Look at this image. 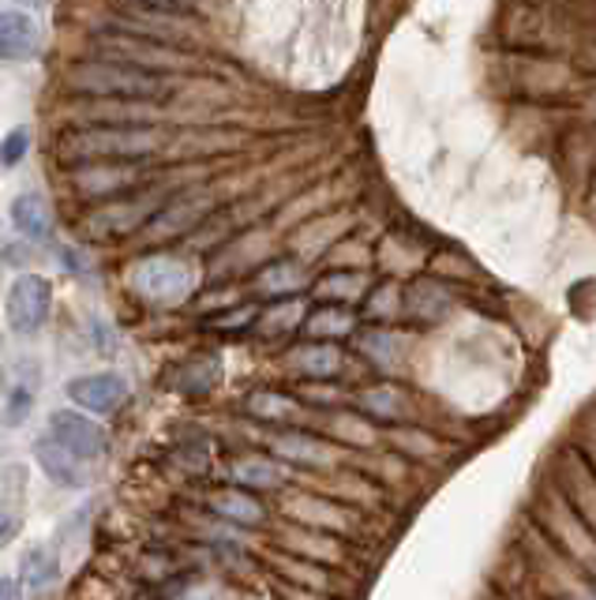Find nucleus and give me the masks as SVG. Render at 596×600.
Listing matches in <instances>:
<instances>
[{
	"mask_svg": "<svg viewBox=\"0 0 596 600\" xmlns=\"http://www.w3.org/2000/svg\"><path fill=\"white\" fill-rule=\"evenodd\" d=\"M72 87L79 94H94V98L136 102V98H158L162 94V80L128 61H98V64H79L72 72Z\"/></svg>",
	"mask_w": 596,
	"mask_h": 600,
	"instance_id": "f257e3e1",
	"label": "nucleus"
},
{
	"mask_svg": "<svg viewBox=\"0 0 596 600\" xmlns=\"http://www.w3.org/2000/svg\"><path fill=\"white\" fill-rule=\"evenodd\" d=\"M158 147L155 131L143 128H91L79 136L64 139V155L68 158H102V161H117V158H143Z\"/></svg>",
	"mask_w": 596,
	"mask_h": 600,
	"instance_id": "f03ea898",
	"label": "nucleus"
},
{
	"mask_svg": "<svg viewBox=\"0 0 596 600\" xmlns=\"http://www.w3.org/2000/svg\"><path fill=\"white\" fill-rule=\"evenodd\" d=\"M131 285L155 304H177L192 293V266L173 255H150L131 266Z\"/></svg>",
	"mask_w": 596,
	"mask_h": 600,
	"instance_id": "7ed1b4c3",
	"label": "nucleus"
},
{
	"mask_svg": "<svg viewBox=\"0 0 596 600\" xmlns=\"http://www.w3.org/2000/svg\"><path fill=\"white\" fill-rule=\"evenodd\" d=\"M50 304H53L50 282L38 278V274H19L4 301L8 327H12L15 335H34V330L50 319Z\"/></svg>",
	"mask_w": 596,
	"mask_h": 600,
	"instance_id": "20e7f679",
	"label": "nucleus"
},
{
	"mask_svg": "<svg viewBox=\"0 0 596 600\" xmlns=\"http://www.w3.org/2000/svg\"><path fill=\"white\" fill-rule=\"evenodd\" d=\"M50 432L53 440H61L75 459L83 462H94L106 454V435H102V428L87 421L83 413H72V409H56L50 417Z\"/></svg>",
	"mask_w": 596,
	"mask_h": 600,
	"instance_id": "39448f33",
	"label": "nucleus"
},
{
	"mask_svg": "<svg viewBox=\"0 0 596 600\" xmlns=\"http://www.w3.org/2000/svg\"><path fill=\"white\" fill-rule=\"evenodd\" d=\"M128 394V383L120 376H79L68 383V398L75 406H83L87 413H113Z\"/></svg>",
	"mask_w": 596,
	"mask_h": 600,
	"instance_id": "423d86ee",
	"label": "nucleus"
},
{
	"mask_svg": "<svg viewBox=\"0 0 596 600\" xmlns=\"http://www.w3.org/2000/svg\"><path fill=\"white\" fill-rule=\"evenodd\" d=\"M286 365L292 371H300V376L308 379H334L338 371L345 365V354L334 346V341H311V346H297L292 354L286 357Z\"/></svg>",
	"mask_w": 596,
	"mask_h": 600,
	"instance_id": "0eeeda50",
	"label": "nucleus"
},
{
	"mask_svg": "<svg viewBox=\"0 0 596 600\" xmlns=\"http://www.w3.org/2000/svg\"><path fill=\"white\" fill-rule=\"evenodd\" d=\"M38 53V27L23 12H0V64L26 61Z\"/></svg>",
	"mask_w": 596,
	"mask_h": 600,
	"instance_id": "6e6552de",
	"label": "nucleus"
},
{
	"mask_svg": "<svg viewBox=\"0 0 596 600\" xmlns=\"http://www.w3.org/2000/svg\"><path fill=\"white\" fill-rule=\"evenodd\" d=\"M270 451L281 454L286 462H300V465H334L338 462V451L316 435H305V432H281L270 440Z\"/></svg>",
	"mask_w": 596,
	"mask_h": 600,
	"instance_id": "1a4fd4ad",
	"label": "nucleus"
},
{
	"mask_svg": "<svg viewBox=\"0 0 596 600\" xmlns=\"http://www.w3.org/2000/svg\"><path fill=\"white\" fill-rule=\"evenodd\" d=\"M158 199L147 196V199H136V203H117L109 211H98L91 218V233L94 236H120V233H131L143 218L155 211Z\"/></svg>",
	"mask_w": 596,
	"mask_h": 600,
	"instance_id": "9d476101",
	"label": "nucleus"
},
{
	"mask_svg": "<svg viewBox=\"0 0 596 600\" xmlns=\"http://www.w3.org/2000/svg\"><path fill=\"white\" fill-rule=\"evenodd\" d=\"M34 454H38V465L45 470V477L64 484V488H79V481H83L79 462L83 459H75V454L61 440H53V435H50V440H38Z\"/></svg>",
	"mask_w": 596,
	"mask_h": 600,
	"instance_id": "9b49d317",
	"label": "nucleus"
},
{
	"mask_svg": "<svg viewBox=\"0 0 596 600\" xmlns=\"http://www.w3.org/2000/svg\"><path fill=\"white\" fill-rule=\"evenodd\" d=\"M12 225H15L19 236H26V241H42V236L50 233V225H53L50 199H45L42 192L15 196V203H12Z\"/></svg>",
	"mask_w": 596,
	"mask_h": 600,
	"instance_id": "f8f14e48",
	"label": "nucleus"
},
{
	"mask_svg": "<svg viewBox=\"0 0 596 600\" xmlns=\"http://www.w3.org/2000/svg\"><path fill=\"white\" fill-rule=\"evenodd\" d=\"M109 50L120 61L136 64V69H181L184 56L173 50H162L155 42H136V38H109Z\"/></svg>",
	"mask_w": 596,
	"mask_h": 600,
	"instance_id": "ddd939ff",
	"label": "nucleus"
},
{
	"mask_svg": "<svg viewBox=\"0 0 596 600\" xmlns=\"http://www.w3.org/2000/svg\"><path fill=\"white\" fill-rule=\"evenodd\" d=\"M136 177H139V169H131V166H91V169H79V173H75V185H79L83 196H109V192L128 188Z\"/></svg>",
	"mask_w": 596,
	"mask_h": 600,
	"instance_id": "4468645a",
	"label": "nucleus"
},
{
	"mask_svg": "<svg viewBox=\"0 0 596 600\" xmlns=\"http://www.w3.org/2000/svg\"><path fill=\"white\" fill-rule=\"evenodd\" d=\"M289 514H292L297 522H305V526H316V529H338V533L349 529L345 514L338 510L334 503L316 499V495H300V499H292V503H289Z\"/></svg>",
	"mask_w": 596,
	"mask_h": 600,
	"instance_id": "2eb2a0df",
	"label": "nucleus"
},
{
	"mask_svg": "<svg viewBox=\"0 0 596 600\" xmlns=\"http://www.w3.org/2000/svg\"><path fill=\"white\" fill-rule=\"evenodd\" d=\"M211 510L222 514V518H230V522H241V526H259V522H263V503L255 499V495L236 492V488L214 492L211 495Z\"/></svg>",
	"mask_w": 596,
	"mask_h": 600,
	"instance_id": "dca6fc26",
	"label": "nucleus"
},
{
	"mask_svg": "<svg viewBox=\"0 0 596 600\" xmlns=\"http://www.w3.org/2000/svg\"><path fill=\"white\" fill-rule=\"evenodd\" d=\"M233 481L244 488H281L289 481V470L270 459H241L233 465Z\"/></svg>",
	"mask_w": 596,
	"mask_h": 600,
	"instance_id": "f3484780",
	"label": "nucleus"
},
{
	"mask_svg": "<svg viewBox=\"0 0 596 600\" xmlns=\"http://www.w3.org/2000/svg\"><path fill=\"white\" fill-rule=\"evenodd\" d=\"M56 575H61V556H56L53 545H31L23 551V578L31 589H45L50 582H56Z\"/></svg>",
	"mask_w": 596,
	"mask_h": 600,
	"instance_id": "a211bd4d",
	"label": "nucleus"
},
{
	"mask_svg": "<svg viewBox=\"0 0 596 600\" xmlns=\"http://www.w3.org/2000/svg\"><path fill=\"white\" fill-rule=\"evenodd\" d=\"M305 282H308L305 266L292 263V260H281V263H270L267 271H263L259 278H255V290L267 293V297H281V293L305 290Z\"/></svg>",
	"mask_w": 596,
	"mask_h": 600,
	"instance_id": "6ab92c4d",
	"label": "nucleus"
},
{
	"mask_svg": "<svg viewBox=\"0 0 596 600\" xmlns=\"http://www.w3.org/2000/svg\"><path fill=\"white\" fill-rule=\"evenodd\" d=\"M353 327H356L353 312L334 308V304H327V308L311 312V316L305 319V330H308L311 338H319V341H338V338H345Z\"/></svg>",
	"mask_w": 596,
	"mask_h": 600,
	"instance_id": "aec40b11",
	"label": "nucleus"
},
{
	"mask_svg": "<svg viewBox=\"0 0 596 600\" xmlns=\"http://www.w3.org/2000/svg\"><path fill=\"white\" fill-rule=\"evenodd\" d=\"M361 354L372 360L375 368L391 371L397 365V354H402V338H397L394 330H364Z\"/></svg>",
	"mask_w": 596,
	"mask_h": 600,
	"instance_id": "412c9836",
	"label": "nucleus"
},
{
	"mask_svg": "<svg viewBox=\"0 0 596 600\" xmlns=\"http://www.w3.org/2000/svg\"><path fill=\"white\" fill-rule=\"evenodd\" d=\"M361 409L368 417H380V421H394L405 413V398L397 387H372L361 394Z\"/></svg>",
	"mask_w": 596,
	"mask_h": 600,
	"instance_id": "4be33fe9",
	"label": "nucleus"
},
{
	"mask_svg": "<svg viewBox=\"0 0 596 600\" xmlns=\"http://www.w3.org/2000/svg\"><path fill=\"white\" fill-rule=\"evenodd\" d=\"M203 211H206V203L203 199H188V203H177V207H169V211L158 218V225H155V233H162V236H169V233H181V230H192V225L203 218Z\"/></svg>",
	"mask_w": 596,
	"mask_h": 600,
	"instance_id": "5701e85b",
	"label": "nucleus"
},
{
	"mask_svg": "<svg viewBox=\"0 0 596 600\" xmlns=\"http://www.w3.org/2000/svg\"><path fill=\"white\" fill-rule=\"evenodd\" d=\"M364 290H368V278L356 271L327 274V278L319 282V297H334V301H356V297H364Z\"/></svg>",
	"mask_w": 596,
	"mask_h": 600,
	"instance_id": "b1692460",
	"label": "nucleus"
},
{
	"mask_svg": "<svg viewBox=\"0 0 596 600\" xmlns=\"http://www.w3.org/2000/svg\"><path fill=\"white\" fill-rule=\"evenodd\" d=\"M248 413L263 417V421H289V417H297V402L286 398V394H270V390H259V394H252Z\"/></svg>",
	"mask_w": 596,
	"mask_h": 600,
	"instance_id": "393cba45",
	"label": "nucleus"
},
{
	"mask_svg": "<svg viewBox=\"0 0 596 600\" xmlns=\"http://www.w3.org/2000/svg\"><path fill=\"white\" fill-rule=\"evenodd\" d=\"M263 330L267 335H286V330H292L297 323H305V301H281L274 304V308L263 312Z\"/></svg>",
	"mask_w": 596,
	"mask_h": 600,
	"instance_id": "a878e982",
	"label": "nucleus"
},
{
	"mask_svg": "<svg viewBox=\"0 0 596 600\" xmlns=\"http://www.w3.org/2000/svg\"><path fill=\"white\" fill-rule=\"evenodd\" d=\"M409 312L416 319H435V316H443V308H447V293L439 290V285L435 282H421L416 285V290L409 293Z\"/></svg>",
	"mask_w": 596,
	"mask_h": 600,
	"instance_id": "bb28decb",
	"label": "nucleus"
},
{
	"mask_svg": "<svg viewBox=\"0 0 596 600\" xmlns=\"http://www.w3.org/2000/svg\"><path fill=\"white\" fill-rule=\"evenodd\" d=\"M31 406H34L31 390H26V387H12V390H8V398H4V406H0V421H4L8 428L23 424L26 413H31Z\"/></svg>",
	"mask_w": 596,
	"mask_h": 600,
	"instance_id": "cd10ccee",
	"label": "nucleus"
},
{
	"mask_svg": "<svg viewBox=\"0 0 596 600\" xmlns=\"http://www.w3.org/2000/svg\"><path fill=\"white\" fill-rule=\"evenodd\" d=\"M214 383H217V365H214V360H195V365L181 376V387L188 390V394H206Z\"/></svg>",
	"mask_w": 596,
	"mask_h": 600,
	"instance_id": "c85d7f7f",
	"label": "nucleus"
},
{
	"mask_svg": "<svg viewBox=\"0 0 596 600\" xmlns=\"http://www.w3.org/2000/svg\"><path fill=\"white\" fill-rule=\"evenodd\" d=\"M26 147H31V136H26V128L8 131L4 143H0V166H4V169L19 166V161H23V155H26Z\"/></svg>",
	"mask_w": 596,
	"mask_h": 600,
	"instance_id": "c756f323",
	"label": "nucleus"
},
{
	"mask_svg": "<svg viewBox=\"0 0 596 600\" xmlns=\"http://www.w3.org/2000/svg\"><path fill=\"white\" fill-rule=\"evenodd\" d=\"M330 428H334V432L342 435V440H349V443H372L375 440V432L364 424V417H353V413H342Z\"/></svg>",
	"mask_w": 596,
	"mask_h": 600,
	"instance_id": "7c9ffc66",
	"label": "nucleus"
},
{
	"mask_svg": "<svg viewBox=\"0 0 596 600\" xmlns=\"http://www.w3.org/2000/svg\"><path fill=\"white\" fill-rule=\"evenodd\" d=\"M397 301H402V293L394 290V285H383V290H375V297H372V316L375 319H386V316H394L397 312Z\"/></svg>",
	"mask_w": 596,
	"mask_h": 600,
	"instance_id": "2f4dec72",
	"label": "nucleus"
},
{
	"mask_svg": "<svg viewBox=\"0 0 596 600\" xmlns=\"http://www.w3.org/2000/svg\"><path fill=\"white\" fill-rule=\"evenodd\" d=\"M305 394L311 398V402H323V406L342 402V390H338V387H308Z\"/></svg>",
	"mask_w": 596,
	"mask_h": 600,
	"instance_id": "473e14b6",
	"label": "nucleus"
},
{
	"mask_svg": "<svg viewBox=\"0 0 596 600\" xmlns=\"http://www.w3.org/2000/svg\"><path fill=\"white\" fill-rule=\"evenodd\" d=\"M255 319V308H244V312H233V316L217 319V327H244V323Z\"/></svg>",
	"mask_w": 596,
	"mask_h": 600,
	"instance_id": "72a5a7b5",
	"label": "nucleus"
},
{
	"mask_svg": "<svg viewBox=\"0 0 596 600\" xmlns=\"http://www.w3.org/2000/svg\"><path fill=\"white\" fill-rule=\"evenodd\" d=\"M131 4H147V8H158V12H173V8H181L184 0H131Z\"/></svg>",
	"mask_w": 596,
	"mask_h": 600,
	"instance_id": "f704fd0d",
	"label": "nucleus"
},
{
	"mask_svg": "<svg viewBox=\"0 0 596 600\" xmlns=\"http://www.w3.org/2000/svg\"><path fill=\"white\" fill-rule=\"evenodd\" d=\"M12 533H15V518H12V514H4V510H0V540H4V537H12Z\"/></svg>",
	"mask_w": 596,
	"mask_h": 600,
	"instance_id": "c9c22d12",
	"label": "nucleus"
},
{
	"mask_svg": "<svg viewBox=\"0 0 596 600\" xmlns=\"http://www.w3.org/2000/svg\"><path fill=\"white\" fill-rule=\"evenodd\" d=\"M15 593H19V586L8 582V578H0V597H15Z\"/></svg>",
	"mask_w": 596,
	"mask_h": 600,
	"instance_id": "e433bc0d",
	"label": "nucleus"
}]
</instances>
